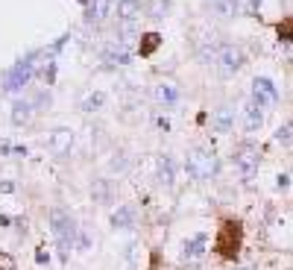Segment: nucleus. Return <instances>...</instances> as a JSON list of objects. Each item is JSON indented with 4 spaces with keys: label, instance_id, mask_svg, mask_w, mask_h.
Wrapping results in <instances>:
<instances>
[{
    "label": "nucleus",
    "instance_id": "12",
    "mask_svg": "<svg viewBox=\"0 0 293 270\" xmlns=\"http://www.w3.org/2000/svg\"><path fill=\"white\" fill-rule=\"evenodd\" d=\"M138 223V209L135 206H121L115 215H112V226L115 229H132Z\"/></svg>",
    "mask_w": 293,
    "mask_h": 270
},
{
    "label": "nucleus",
    "instance_id": "23",
    "mask_svg": "<svg viewBox=\"0 0 293 270\" xmlns=\"http://www.w3.org/2000/svg\"><path fill=\"white\" fill-rule=\"evenodd\" d=\"M276 141L278 144H284V147H290V123H284V126H278L276 129Z\"/></svg>",
    "mask_w": 293,
    "mask_h": 270
},
{
    "label": "nucleus",
    "instance_id": "8",
    "mask_svg": "<svg viewBox=\"0 0 293 270\" xmlns=\"http://www.w3.org/2000/svg\"><path fill=\"white\" fill-rule=\"evenodd\" d=\"M70 147H73V129H70V126L53 129L50 141H47V150H50L56 159H65V156H70Z\"/></svg>",
    "mask_w": 293,
    "mask_h": 270
},
{
    "label": "nucleus",
    "instance_id": "10",
    "mask_svg": "<svg viewBox=\"0 0 293 270\" xmlns=\"http://www.w3.org/2000/svg\"><path fill=\"white\" fill-rule=\"evenodd\" d=\"M206 247H208V235H206V232H197L190 241H185L182 261H200V258L206 255Z\"/></svg>",
    "mask_w": 293,
    "mask_h": 270
},
{
    "label": "nucleus",
    "instance_id": "2",
    "mask_svg": "<svg viewBox=\"0 0 293 270\" xmlns=\"http://www.w3.org/2000/svg\"><path fill=\"white\" fill-rule=\"evenodd\" d=\"M50 229H53V235H56L59 250H62V258H68V253L76 244V220L70 218L68 212L56 209V212H50Z\"/></svg>",
    "mask_w": 293,
    "mask_h": 270
},
{
    "label": "nucleus",
    "instance_id": "6",
    "mask_svg": "<svg viewBox=\"0 0 293 270\" xmlns=\"http://www.w3.org/2000/svg\"><path fill=\"white\" fill-rule=\"evenodd\" d=\"M278 100H281V94H278L276 83L270 77H255L252 80V103L258 109H273V106H278Z\"/></svg>",
    "mask_w": 293,
    "mask_h": 270
},
{
    "label": "nucleus",
    "instance_id": "11",
    "mask_svg": "<svg viewBox=\"0 0 293 270\" xmlns=\"http://www.w3.org/2000/svg\"><path fill=\"white\" fill-rule=\"evenodd\" d=\"M232 126H235V109H232V106H220V109L211 115V129L226 135V132H232Z\"/></svg>",
    "mask_w": 293,
    "mask_h": 270
},
{
    "label": "nucleus",
    "instance_id": "9",
    "mask_svg": "<svg viewBox=\"0 0 293 270\" xmlns=\"http://www.w3.org/2000/svg\"><path fill=\"white\" fill-rule=\"evenodd\" d=\"M115 12H118V24H135V18L144 12V0H118Z\"/></svg>",
    "mask_w": 293,
    "mask_h": 270
},
{
    "label": "nucleus",
    "instance_id": "20",
    "mask_svg": "<svg viewBox=\"0 0 293 270\" xmlns=\"http://www.w3.org/2000/svg\"><path fill=\"white\" fill-rule=\"evenodd\" d=\"M144 12L150 18H155V21H161V18H167V12H170V0H147Z\"/></svg>",
    "mask_w": 293,
    "mask_h": 270
},
{
    "label": "nucleus",
    "instance_id": "3",
    "mask_svg": "<svg viewBox=\"0 0 293 270\" xmlns=\"http://www.w3.org/2000/svg\"><path fill=\"white\" fill-rule=\"evenodd\" d=\"M35 53H30L27 59H18L15 65L6 71V77H3V91L6 94H18L24 85L30 83V77H33V71H35Z\"/></svg>",
    "mask_w": 293,
    "mask_h": 270
},
{
    "label": "nucleus",
    "instance_id": "24",
    "mask_svg": "<svg viewBox=\"0 0 293 270\" xmlns=\"http://www.w3.org/2000/svg\"><path fill=\"white\" fill-rule=\"evenodd\" d=\"M0 270H18L15 258H12V255H6V253H0Z\"/></svg>",
    "mask_w": 293,
    "mask_h": 270
},
{
    "label": "nucleus",
    "instance_id": "25",
    "mask_svg": "<svg viewBox=\"0 0 293 270\" xmlns=\"http://www.w3.org/2000/svg\"><path fill=\"white\" fill-rule=\"evenodd\" d=\"M79 3H88V0H79Z\"/></svg>",
    "mask_w": 293,
    "mask_h": 270
},
{
    "label": "nucleus",
    "instance_id": "5",
    "mask_svg": "<svg viewBox=\"0 0 293 270\" xmlns=\"http://www.w3.org/2000/svg\"><path fill=\"white\" fill-rule=\"evenodd\" d=\"M243 62H246V56H243L241 47H235V44H220V47H217L214 65H217V71H220L223 77H235L243 68Z\"/></svg>",
    "mask_w": 293,
    "mask_h": 270
},
{
    "label": "nucleus",
    "instance_id": "4",
    "mask_svg": "<svg viewBox=\"0 0 293 270\" xmlns=\"http://www.w3.org/2000/svg\"><path fill=\"white\" fill-rule=\"evenodd\" d=\"M258 162H261V147L255 141H243L241 147L235 150V168L241 170V176L246 182L258 173Z\"/></svg>",
    "mask_w": 293,
    "mask_h": 270
},
{
    "label": "nucleus",
    "instance_id": "13",
    "mask_svg": "<svg viewBox=\"0 0 293 270\" xmlns=\"http://www.w3.org/2000/svg\"><path fill=\"white\" fill-rule=\"evenodd\" d=\"M129 59H132V53H129V44H123V41H115L103 53V62H109V65H129Z\"/></svg>",
    "mask_w": 293,
    "mask_h": 270
},
{
    "label": "nucleus",
    "instance_id": "16",
    "mask_svg": "<svg viewBox=\"0 0 293 270\" xmlns=\"http://www.w3.org/2000/svg\"><path fill=\"white\" fill-rule=\"evenodd\" d=\"M153 94H155V100L161 103L164 109H170V106L179 103V91H176V85H170V83H158Z\"/></svg>",
    "mask_w": 293,
    "mask_h": 270
},
{
    "label": "nucleus",
    "instance_id": "14",
    "mask_svg": "<svg viewBox=\"0 0 293 270\" xmlns=\"http://www.w3.org/2000/svg\"><path fill=\"white\" fill-rule=\"evenodd\" d=\"M261 123H264V112L249 100L246 106H243V129H246V132H258Z\"/></svg>",
    "mask_w": 293,
    "mask_h": 270
},
{
    "label": "nucleus",
    "instance_id": "19",
    "mask_svg": "<svg viewBox=\"0 0 293 270\" xmlns=\"http://www.w3.org/2000/svg\"><path fill=\"white\" fill-rule=\"evenodd\" d=\"M208 3H211V9L217 15H223V18L241 15V0H208Z\"/></svg>",
    "mask_w": 293,
    "mask_h": 270
},
{
    "label": "nucleus",
    "instance_id": "21",
    "mask_svg": "<svg viewBox=\"0 0 293 270\" xmlns=\"http://www.w3.org/2000/svg\"><path fill=\"white\" fill-rule=\"evenodd\" d=\"M103 103H106V94L103 91H94V94H88L85 100L79 103V109H82V112H100Z\"/></svg>",
    "mask_w": 293,
    "mask_h": 270
},
{
    "label": "nucleus",
    "instance_id": "18",
    "mask_svg": "<svg viewBox=\"0 0 293 270\" xmlns=\"http://www.w3.org/2000/svg\"><path fill=\"white\" fill-rule=\"evenodd\" d=\"M112 0H91V6H88V12H85V21L88 24H97V21H103L109 12H112Z\"/></svg>",
    "mask_w": 293,
    "mask_h": 270
},
{
    "label": "nucleus",
    "instance_id": "15",
    "mask_svg": "<svg viewBox=\"0 0 293 270\" xmlns=\"http://www.w3.org/2000/svg\"><path fill=\"white\" fill-rule=\"evenodd\" d=\"M155 179H158L161 185L173 188V182H176V165H173L170 156H161V159H158V168H155Z\"/></svg>",
    "mask_w": 293,
    "mask_h": 270
},
{
    "label": "nucleus",
    "instance_id": "7",
    "mask_svg": "<svg viewBox=\"0 0 293 270\" xmlns=\"http://www.w3.org/2000/svg\"><path fill=\"white\" fill-rule=\"evenodd\" d=\"M214 247H217V253L223 255V258H235L238 250H241V226L238 223H223Z\"/></svg>",
    "mask_w": 293,
    "mask_h": 270
},
{
    "label": "nucleus",
    "instance_id": "17",
    "mask_svg": "<svg viewBox=\"0 0 293 270\" xmlns=\"http://www.w3.org/2000/svg\"><path fill=\"white\" fill-rule=\"evenodd\" d=\"M35 106L30 100H15L12 103V123L15 126H24V123H30V118H33Z\"/></svg>",
    "mask_w": 293,
    "mask_h": 270
},
{
    "label": "nucleus",
    "instance_id": "22",
    "mask_svg": "<svg viewBox=\"0 0 293 270\" xmlns=\"http://www.w3.org/2000/svg\"><path fill=\"white\" fill-rule=\"evenodd\" d=\"M144 38H147V41L141 44V56H150V53H153L155 47L161 44V35H158V33H150V35H144Z\"/></svg>",
    "mask_w": 293,
    "mask_h": 270
},
{
    "label": "nucleus",
    "instance_id": "1",
    "mask_svg": "<svg viewBox=\"0 0 293 270\" xmlns=\"http://www.w3.org/2000/svg\"><path fill=\"white\" fill-rule=\"evenodd\" d=\"M185 170H188L190 179H197V182H206V179H211V176L220 170V162H217L214 150L197 147V150L188 153V159H185Z\"/></svg>",
    "mask_w": 293,
    "mask_h": 270
}]
</instances>
